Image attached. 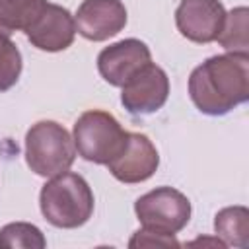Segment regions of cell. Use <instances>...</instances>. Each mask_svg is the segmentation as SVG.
<instances>
[{
  "mask_svg": "<svg viewBox=\"0 0 249 249\" xmlns=\"http://www.w3.org/2000/svg\"><path fill=\"white\" fill-rule=\"evenodd\" d=\"M195 107L212 117L230 113L249 99V54L226 53L206 58L189 78Z\"/></svg>",
  "mask_w": 249,
  "mask_h": 249,
  "instance_id": "6da1fadb",
  "label": "cell"
},
{
  "mask_svg": "<svg viewBox=\"0 0 249 249\" xmlns=\"http://www.w3.org/2000/svg\"><path fill=\"white\" fill-rule=\"evenodd\" d=\"M41 214L54 228H80L93 212V193L78 173H60L43 185L39 195Z\"/></svg>",
  "mask_w": 249,
  "mask_h": 249,
  "instance_id": "7a4b0ae2",
  "label": "cell"
},
{
  "mask_svg": "<svg viewBox=\"0 0 249 249\" xmlns=\"http://www.w3.org/2000/svg\"><path fill=\"white\" fill-rule=\"evenodd\" d=\"M76 146L70 132L54 121H39L25 134V161L41 177H54L72 167Z\"/></svg>",
  "mask_w": 249,
  "mask_h": 249,
  "instance_id": "3957f363",
  "label": "cell"
},
{
  "mask_svg": "<svg viewBox=\"0 0 249 249\" xmlns=\"http://www.w3.org/2000/svg\"><path fill=\"white\" fill-rule=\"evenodd\" d=\"M126 138L128 132L107 111H86L74 123L72 140L76 152L91 163L107 165L124 148Z\"/></svg>",
  "mask_w": 249,
  "mask_h": 249,
  "instance_id": "277c9868",
  "label": "cell"
},
{
  "mask_svg": "<svg viewBox=\"0 0 249 249\" xmlns=\"http://www.w3.org/2000/svg\"><path fill=\"white\" fill-rule=\"evenodd\" d=\"M134 212L144 230L175 235L189 224L191 202L173 187H158L134 202Z\"/></svg>",
  "mask_w": 249,
  "mask_h": 249,
  "instance_id": "5b68a950",
  "label": "cell"
},
{
  "mask_svg": "<svg viewBox=\"0 0 249 249\" xmlns=\"http://www.w3.org/2000/svg\"><path fill=\"white\" fill-rule=\"evenodd\" d=\"M169 95V78L154 62L142 66L121 91V103L132 115H150L163 107Z\"/></svg>",
  "mask_w": 249,
  "mask_h": 249,
  "instance_id": "8992f818",
  "label": "cell"
},
{
  "mask_svg": "<svg viewBox=\"0 0 249 249\" xmlns=\"http://www.w3.org/2000/svg\"><path fill=\"white\" fill-rule=\"evenodd\" d=\"M148 62H152V53L146 43L140 39H123L99 53L97 70L107 84L123 88Z\"/></svg>",
  "mask_w": 249,
  "mask_h": 249,
  "instance_id": "52a82bcc",
  "label": "cell"
},
{
  "mask_svg": "<svg viewBox=\"0 0 249 249\" xmlns=\"http://www.w3.org/2000/svg\"><path fill=\"white\" fill-rule=\"evenodd\" d=\"M160 165L156 146L146 134L128 132L124 148L107 163L111 175L121 183H142L150 179Z\"/></svg>",
  "mask_w": 249,
  "mask_h": 249,
  "instance_id": "ba28073f",
  "label": "cell"
},
{
  "mask_svg": "<svg viewBox=\"0 0 249 249\" xmlns=\"http://www.w3.org/2000/svg\"><path fill=\"white\" fill-rule=\"evenodd\" d=\"M23 33L39 51L58 53L72 45L76 35V21L66 8L47 2Z\"/></svg>",
  "mask_w": 249,
  "mask_h": 249,
  "instance_id": "9c48e42d",
  "label": "cell"
},
{
  "mask_svg": "<svg viewBox=\"0 0 249 249\" xmlns=\"http://www.w3.org/2000/svg\"><path fill=\"white\" fill-rule=\"evenodd\" d=\"M226 10L220 0H181L175 23L183 37L193 43H212L220 35Z\"/></svg>",
  "mask_w": 249,
  "mask_h": 249,
  "instance_id": "30bf717a",
  "label": "cell"
},
{
  "mask_svg": "<svg viewBox=\"0 0 249 249\" xmlns=\"http://www.w3.org/2000/svg\"><path fill=\"white\" fill-rule=\"evenodd\" d=\"M74 21L76 31L88 41H105L126 25V8L121 0H84Z\"/></svg>",
  "mask_w": 249,
  "mask_h": 249,
  "instance_id": "8fae6325",
  "label": "cell"
},
{
  "mask_svg": "<svg viewBox=\"0 0 249 249\" xmlns=\"http://www.w3.org/2000/svg\"><path fill=\"white\" fill-rule=\"evenodd\" d=\"M216 235L226 245L247 247L249 245V210L245 206L222 208L214 218Z\"/></svg>",
  "mask_w": 249,
  "mask_h": 249,
  "instance_id": "7c38bea8",
  "label": "cell"
},
{
  "mask_svg": "<svg viewBox=\"0 0 249 249\" xmlns=\"http://www.w3.org/2000/svg\"><path fill=\"white\" fill-rule=\"evenodd\" d=\"M45 4L47 0H0V35L25 31Z\"/></svg>",
  "mask_w": 249,
  "mask_h": 249,
  "instance_id": "4fadbf2b",
  "label": "cell"
},
{
  "mask_svg": "<svg viewBox=\"0 0 249 249\" xmlns=\"http://www.w3.org/2000/svg\"><path fill=\"white\" fill-rule=\"evenodd\" d=\"M249 10L245 6L233 8L231 12H226L224 25L220 29V35L216 41L228 51V53H241L249 54Z\"/></svg>",
  "mask_w": 249,
  "mask_h": 249,
  "instance_id": "5bb4252c",
  "label": "cell"
},
{
  "mask_svg": "<svg viewBox=\"0 0 249 249\" xmlns=\"http://www.w3.org/2000/svg\"><path fill=\"white\" fill-rule=\"evenodd\" d=\"M47 239L43 231L27 222H12L0 230V249H43Z\"/></svg>",
  "mask_w": 249,
  "mask_h": 249,
  "instance_id": "9a60e30c",
  "label": "cell"
},
{
  "mask_svg": "<svg viewBox=\"0 0 249 249\" xmlns=\"http://www.w3.org/2000/svg\"><path fill=\"white\" fill-rule=\"evenodd\" d=\"M21 74V53L8 35H0V91L10 89Z\"/></svg>",
  "mask_w": 249,
  "mask_h": 249,
  "instance_id": "2e32d148",
  "label": "cell"
},
{
  "mask_svg": "<svg viewBox=\"0 0 249 249\" xmlns=\"http://www.w3.org/2000/svg\"><path fill=\"white\" fill-rule=\"evenodd\" d=\"M128 247H179V241L173 235H163L142 228L130 237Z\"/></svg>",
  "mask_w": 249,
  "mask_h": 249,
  "instance_id": "e0dca14e",
  "label": "cell"
}]
</instances>
